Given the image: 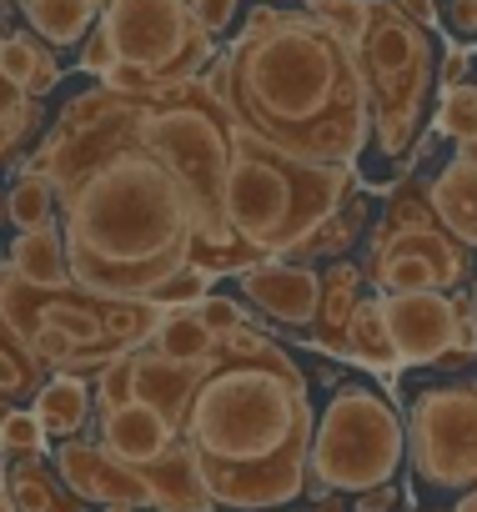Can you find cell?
Here are the masks:
<instances>
[{
	"instance_id": "6da1fadb",
	"label": "cell",
	"mask_w": 477,
	"mask_h": 512,
	"mask_svg": "<svg viewBox=\"0 0 477 512\" xmlns=\"http://www.w3.org/2000/svg\"><path fill=\"white\" fill-rule=\"evenodd\" d=\"M26 171L56 181L66 267L81 292L151 302L191 267L196 211L171 166L126 131L106 86L61 111Z\"/></svg>"
},
{
	"instance_id": "7a4b0ae2",
	"label": "cell",
	"mask_w": 477,
	"mask_h": 512,
	"mask_svg": "<svg viewBox=\"0 0 477 512\" xmlns=\"http://www.w3.org/2000/svg\"><path fill=\"white\" fill-rule=\"evenodd\" d=\"M312 427L317 417L302 367L277 342L242 327L221 337L216 357L201 367L181 417V442L211 502L277 507L307 487Z\"/></svg>"
},
{
	"instance_id": "3957f363",
	"label": "cell",
	"mask_w": 477,
	"mask_h": 512,
	"mask_svg": "<svg viewBox=\"0 0 477 512\" xmlns=\"http://www.w3.org/2000/svg\"><path fill=\"white\" fill-rule=\"evenodd\" d=\"M236 126L322 166H357L372 146V106L352 41L307 11L257 6L226 51Z\"/></svg>"
},
{
	"instance_id": "277c9868",
	"label": "cell",
	"mask_w": 477,
	"mask_h": 512,
	"mask_svg": "<svg viewBox=\"0 0 477 512\" xmlns=\"http://www.w3.org/2000/svg\"><path fill=\"white\" fill-rule=\"evenodd\" d=\"M116 111H121L126 131L171 166V176L181 181V191L196 211L191 267L226 277V272H247V267L267 262V256H257L247 241H236L226 231L221 196H226V161H231L236 116L201 81H181V86H166L156 96H116Z\"/></svg>"
},
{
	"instance_id": "5b68a950",
	"label": "cell",
	"mask_w": 477,
	"mask_h": 512,
	"mask_svg": "<svg viewBox=\"0 0 477 512\" xmlns=\"http://www.w3.org/2000/svg\"><path fill=\"white\" fill-rule=\"evenodd\" d=\"M357 186V166L302 161L236 126L226 161V231L257 256H287L307 241Z\"/></svg>"
},
{
	"instance_id": "8992f818",
	"label": "cell",
	"mask_w": 477,
	"mask_h": 512,
	"mask_svg": "<svg viewBox=\"0 0 477 512\" xmlns=\"http://www.w3.org/2000/svg\"><path fill=\"white\" fill-rule=\"evenodd\" d=\"M352 51L367 81L372 141L387 161V176L397 181L407 171V156L427 116V96L437 81V41L427 26L407 21L392 0H367V21Z\"/></svg>"
},
{
	"instance_id": "52a82bcc",
	"label": "cell",
	"mask_w": 477,
	"mask_h": 512,
	"mask_svg": "<svg viewBox=\"0 0 477 512\" xmlns=\"http://www.w3.org/2000/svg\"><path fill=\"white\" fill-rule=\"evenodd\" d=\"M407 452L402 417L372 387H337L322 422L312 427L307 472L317 492H372L397 477Z\"/></svg>"
},
{
	"instance_id": "ba28073f",
	"label": "cell",
	"mask_w": 477,
	"mask_h": 512,
	"mask_svg": "<svg viewBox=\"0 0 477 512\" xmlns=\"http://www.w3.org/2000/svg\"><path fill=\"white\" fill-rule=\"evenodd\" d=\"M472 277L467 246L437 221L422 186H392L387 216L372 231L367 251V282L387 292H457Z\"/></svg>"
},
{
	"instance_id": "9c48e42d",
	"label": "cell",
	"mask_w": 477,
	"mask_h": 512,
	"mask_svg": "<svg viewBox=\"0 0 477 512\" xmlns=\"http://www.w3.org/2000/svg\"><path fill=\"white\" fill-rule=\"evenodd\" d=\"M101 31L111 36L116 61L146 66L161 86L196 81V71L211 61V36L186 0H106Z\"/></svg>"
},
{
	"instance_id": "30bf717a",
	"label": "cell",
	"mask_w": 477,
	"mask_h": 512,
	"mask_svg": "<svg viewBox=\"0 0 477 512\" xmlns=\"http://www.w3.org/2000/svg\"><path fill=\"white\" fill-rule=\"evenodd\" d=\"M407 457L427 487H477V382L417 392L407 412Z\"/></svg>"
},
{
	"instance_id": "8fae6325",
	"label": "cell",
	"mask_w": 477,
	"mask_h": 512,
	"mask_svg": "<svg viewBox=\"0 0 477 512\" xmlns=\"http://www.w3.org/2000/svg\"><path fill=\"white\" fill-rule=\"evenodd\" d=\"M382 302V322L387 337L397 347L402 367H442L457 347V292H387Z\"/></svg>"
},
{
	"instance_id": "7c38bea8",
	"label": "cell",
	"mask_w": 477,
	"mask_h": 512,
	"mask_svg": "<svg viewBox=\"0 0 477 512\" xmlns=\"http://www.w3.org/2000/svg\"><path fill=\"white\" fill-rule=\"evenodd\" d=\"M56 467H61V482L81 497V502H106V507H156L151 497V482L146 472L116 462L106 447H91V442H66L56 452Z\"/></svg>"
},
{
	"instance_id": "4fadbf2b",
	"label": "cell",
	"mask_w": 477,
	"mask_h": 512,
	"mask_svg": "<svg viewBox=\"0 0 477 512\" xmlns=\"http://www.w3.org/2000/svg\"><path fill=\"white\" fill-rule=\"evenodd\" d=\"M242 277V292L282 327L307 332L317 322V297H322V277L307 262H282V256H267V262L236 272Z\"/></svg>"
},
{
	"instance_id": "5bb4252c",
	"label": "cell",
	"mask_w": 477,
	"mask_h": 512,
	"mask_svg": "<svg viewBox=\"0 0 477 512\" xmlns=\"http://www.w3.org/2000/svg\"><path fill=\"white\" fill-rule=\"evenodd\" d=\"M101 447L126 467H151L171 447H181V432L161 412L141 402H121V407H101Z\"/></svg>"
},
{
	"instance_id": "9a60e30c",
	"label": "cell",
	"mask_w": 477,
	"mask_h": 512,
	"mask_svg": "<svg viewBox=\"0 0 477 512\" xmlns=\"http://www.w3.org/2000/svg\"><path fill=\"white\" fill-rule=\"evenodd\" d=\"M201 382V367H186V362H166L161 352H131V397L151 412H161L176 432H181V417H186V402Z\"/></svg>"
},
{
	"instance_id": "2e32d148",
	"label": "cell",
	"mask_w": 477,
	"mask_h": 512,
	"mask_svg": "<svg viewBox=\"0 0 477 512\" xmlns=\"http://www.w3.org/2000/svg\"><path fill=\"white\" fill-rule=\"evenodd\" d=\"M362 302V267L352 262H337L327 277H322V297H317V322L307 327L312 347L327 352V357H342L347 362V317L352 307Z\"/></svg>"
},
{
	"instance_id": "e0dca14e",
	"label": "cell",
	"mask_w": 477,
	"mask_h": 512,
	"mask_svg": "<svg viewBox=\"0 0 477 512\" xmlns=\"http://www.w3.org/2000/svg\"><path fill=\"white\" fill-rule=\"evenodd\" d=\"M427 201H432L437 221H442L462 246H477V161L452 156V161L442 166V176L427 186Z\"/></svg>"
},
{
	"instance_id": "ac0fdd59",
	"label": "cell",
	"mask_w": 477,
	"mask_h": 512,
	"mask_svg": "<svg viewBox=\"0 0 477 512\" xmlns=\"http://www.w3.org/2000/svg\"><path fill=\"white\" fill-rule=\"evenodd\" d=\"M136 472H146L151 497H156V507H161V512H211V492H206V482H201V472H196V462H191L186 442H181V447H171L161 462L136 467Z\"/></svg>"
},
{
	"instance_id": "d6986e66",
	"label": "cell",
	"mask_w": 477,
	"mask_h": 512,
	"mask_svg": "<svg viewBox=\"0 0 477 512\" xmlns=\"http://www.w3.org/2000/svg\"><path fill=\"white\" fill-rule=\"evenodd\" d=\"M11 267L41 287V292H66L76 287L71 282V267H66V241H61V226H41V231H21L11 241Z\"/></svg>"
},
{
	"instance_id": "ffe728a7",
	"label": "cell",
	"mask_w": 477,
	"mask_h": 512,
	"mask_svg": "<svg viewBox=\"0 0 477 512\" xmlns=\"http://www.w3.org/2000/svg\"><path fill=\"white\" fill-rule=\"evenodd\" d=\"M101 6L106 0H21V16L51 51H66L86 41V31L101 21Z\"/></svg>"
},
{
	"instance_id": "44dd1931",
	"label": "cell",
	"mask_w": 477,
	"mask_h": 512,
	"mask_svg": "<svg viewBox=\"0 0 477 512\" xmlns=\"http://www.w3.org/2000/svg\"><path fill=\"white\" fill-rule=\"evenodd\" d=\"M216 347H221V337L191 307H166L151 332V352H161L166 362H186V367H206L216 357Z\"/></svg>"
},
{
	"instance_id": "7402d4cb",
	"label": "cell",
	"mask_w": 477,
	"mask_h": 512,
	"mask_svg": "<svg viewBox=\"0 0 477 512\" xmlns=\"http://www.w3.org/2000/svg\"><path fill=\"white\" fill-rule=\"evenodd\" d=\"M31 412L41 417L46 437H71V432H81L86 417H91V392H86V382H81L76 372H61V377L41 382Z\"/></svg>"
},
{
	"instance_id": "603a6c76",
	"label": "cell",
	"mask_w": 477,
	"mask_h": 512,
	"mask_svg": "<svg viewBox=\"0 0 477 512\" xmlns=\"http://www.w3.org/2000/svg\"><path fill=\"white\" fill-rule=\"evenodd\" d=\"M362 221H367V196L352 186L347 191V201L307 236V241H297L287 256H282V262H312V256H342L352 241H357V231H362Z\"/></svg>"
},
{
	"instance_id": "cb8c5ba5",
	"label": "cell",
	"mask_w": 477,
	"mask_h": 512,
	"mask_svg": "<svg viewBox=\"0 0 477 512\" xmlns=\"http://www.w3.org/2000/svg\"><path fill=\"white\" fill-rule=\"evenodd\" d=\"M347 362L357 367H372V372H392L397 367V347L387 337V322H382V302L362 297L347 317Z\"/></svg>"
},
{
	"instance_id": "d4e9b609",
	"label": "cell",
	"mask_w": 477,
	"mask_h": 512,
	"mask_svg": "<svg viewBox=\"0 0 477 512\" xmlns=\"http://www.w3.org/2000/svg\"><path fill=\"white\" fill-rule=\"evenodd\" d=\"M0 71L16 86H26L31 96H46L61 81V61L51 46H41L36 36H0Z\"/></svg>"
},
{
	"instance_id": "484cf974",
	"label": "cell",
	"mask_w": 477,
	"mask_h": 512,
	"mask_svg": "<svg viewBox=\"0 0 477 512\" xmlns=\"http://www.w3.org/2000/svg\"><path fill=\"white\" fill-rule=\"evenodd\" d=\"M11 502H16V512H81L86 507L76 492L66 497L61 482L31 457L11 467Z\"/></svg>"
},
{
	"instance_id": "4316f807",
	"label": "cell",
	"mask_w": 477,
	"mask_h": 512,
	"mask_svg": "<svg viewBox=\"0 0 477 512\" xmlns=\"http://www.w3.org/2000/svg\"><path fill=\"white\" fill-rule=\"evenodd\" d=\"M6 216L16 231H41L56 226V181L41 171H26L11 191H6Z\"/></svg>"
},
{
	"instance_id": "83f0119b",
	"label": "cell",
	"mask_w": 477,
	"mask_h": 512,
	"mask_svg": "<svg viewBox=\"0 0 477 512\" xmlns=\"http://www.w3.org/2000/svg\"><path fill=\"white\" fill-rule=\"evenodd\" d=\"M41 362L31 357V347L0 322V397H26V392H41Z\"/></svg>"
},
{
	"instance_id": "f1b7e54d",
	"label": "cell",
	"mask_w": 477,
	"mask_h": 512,
	"mask_svg": "<svg viewBox=\"0 0 477 512\" xmlns=\"http://www.w3.org/2000/svg\"><path fill=\"white\" fill-rule=\"evenodd\" d=\"M437 131H442V136H452L457 146L477 141V86H452V91H442Z\"/></svg>"
},
{
	"instance_id": "f546056e",
	"label": "cell",
	"mask_w": 477,
	"mask_h": 512,
	"mask_svg": "<svg viewBox=\"0 0 477 512\" xmlns=\"http://www.w3.org/2000/svg\"><path fill=\"white\" fill-rule=\"evenodd\" d=\"M0 452H11V457H36L46 452V427L36 412L26 407H0Z\"/></svg>"
},
{
	"instance_id": "4dcf8cb0",
	"label": "cell",
	"mask_w": 477,
	"mask_h": 512,
	"mask_svg": "<svg viewBox=\"0 0 477 512\" xmlns=\"http://www.w3.org/2000/svg\"><path fill=\"white\" fill-rule=\"evenodd\" d=\"M307 16H317L322 26H332L342 41H357L362 36V21H367V0H302Z\"/></svg>"
},
{
	"instance_id": "1f68e13d",
	"label": "cell",
	"mask_w": 477,
	"mask_h": 512,
	"mask_svg": "<svg viewBox=\"0 0 477 512\" xmlns=\"http://www.w3.org/2000/svg\"><path fill=\"white\" fill-rule=\"evenodd\" d=\"M211 282H216V277H211L206 267H181L171 282H161V292H156L151 302H156L161 312H166V307H191V302H201V297H206V287H211Z\"/></svg>"
},
{
	"instance_id": "d6a6232c",
	"label": "cell",
	"mask_w": 477,
	"mask_h": 512,
	"mask_svg": "<svg viewBox=\"0 0 477 512\" xmlns=\"http://www.w3.org/2000/svg\"><path fill=\"white\" fill-rule=\"evenodd\" d=\"M101 86L106 91H116V96H156V91H166L146 66H136V61H111V71L101 76Z\"/></svg>"
},
{
	"instance_id": "836d02e7",
	"label": "cell",
	"mask_w": 477,
	"mask_h": 512,
	"mask_svg": "<svg viewBox=\"0 0 477 512\" xmlns=\"http://www.w3.org/2000/svg\"><path fill=\"white\" fill-rule=\"evenodd\" d=\"M191 312H196L216 337H231V332H242V327L252 322V317H247L242 307H236L231 297H201V302H191Z\"/></svg>"
},
{
	"instance_id": "e575fe53",
	"label": "cell",
	"mask_w": 477,
	"mask_h": 512,
	"mask_svg": "<svg viewBox=\"0 0 477 512\" xmlns=\"http://www.w3.org/2000/svg\"><path fill=\"white\" fill-rule=\"evenodd\" d=\"M96 397H101V407H121V402H136V397H131V352H126V357H116L111 367H101Z\"/></svg>"
},
{
	"instance_id": "d590c367",
	"label": "cell",
	"mask_w": 477,
	"mask_h": 512,
	"mask_svg": "<svg viewBox=\"0 0 477 512\" xmlns=\"http://www.w3.org/2000/svg\"><path fill=\"white\" fill-rule=\"evenodd\" d=\"M111 61H116V51H111V36H106V31H101V21H96V26L86 31V41H81V71L101 81V76L111 71Z\"/></svg>"
},
{
	"instance_id": "8d00e7d4",
	"label": "cell",
	"mask_w": 477,
	"mask_h": 512,
	"mask_svg": "<svg viewBox=\"0 0 477 512\" xmlns=\"http://www.w3.org/2000/svg\"><path fill=\"white\" fill-rule=\"evenodd\" d=\"M186 6H191V16L201 21L206 36H221L236 21V11H242V0H186Z\"/></svg>"
},
{
	"instance_id": "74e56055",
	"label": "cell",
	"mask_w": 477,
	"mask_h": 512,
	"mask_svg": "<svg viewBox=\"0 0 477 512\" xmlns=\"http://www.w3.org/2000/svg\"><path fill=\"white\" fill-rule=\"evenodd\" d=\"M467 66H472V51H467L462 41H442V71H437L442 91H452V86H467Z\"/></svg>"
},
{
	"instance_id": "f35d334b",
	"label": "cell",
	"mask_w": 477,
	"mask_h": 512,
	"mask_svg": "<svg viewBox=\"0 0 477 512\" xmlns=\"http://www.w3.org/2000/svg\"><path fill=\"white\" fill-rule=\"evenodd\" d=\"M447 21L457 36H477V0H452L447 6Z\"/></svg>"
},
{
	"instance_id": "ab89813d",
	"label": "cell",
	"mask_w": 477,
	"mask_h": 512,
	"mask_svg": "<svg viewBox=\"0 0 477 512\" xmlns=\"http://www.w3.org/2000/svg\"><path fill=\"white\" fill-rule=\"evenodd\" d=\"M392 6L407 16V21H417V26H427V31H437V6H432V0H392Z\"/></svg>"
},
{
	"instance_id": "60d3db41",
	"label": "cell",
	"mask_w": 477,
	"mask_h": 512,
	"mask_svg": "<svg viewBox=\"0 0 477 512\" xmlns=\"http://www.w3.org/2000/svg\"><path fill=\"white\" fill-rule=\"evenodd\" d=\"M357 497H362V502H357L362 512H387V507L397 502V492H392V482H382V487H372V492H357Z\"/></svg>"
},
{
	"instance_id": "b9f144b4",
	"label": "cell",
	"mask_w": 477,
	"mask_h": 512,
	"mask_svg": "<svg viewBox=\"0 0 477 512\" xmlns=\"http://www.w3.org/2000/svg\"><path fill=\"white\" fill-rule=\"evenodd\" d=\"M452 512H477V487H467L462 497H457V507Z\"/></svg>"
},
{
	"instance_id": "7bdbcfd3",
	"label": "cell",
	"mask_w": 477,
	"mask_h": 512,
	"mask_svg": "<svg viewBox=\"0 0 477 512\" xmlns=\"http://www.w3.org/2000/svg\"><path fill=\"white\" fill-rule=\"evenodd\" d=\"M0 512H16V502H11V487H0Z\"/></svg>"
},
{
	"instance_id": "ee69618b",
	"label": "cell",
	"mask_w": 477,
	"mask_h": 512,
	"mask_svg": "<svg viewBox=\"0 0 477 512\" xmlns=\"http://www.w3.org/2000/svg\"><path fill=\"white\" fill-rule=\"evenodd\" d=\"M457 156H467V161H477V141H467V146H457Z\"/></svg>"
},
{
	"instance_id": "f6af8a7d",
	"label": "cell",
	"mask_w": 477,
	"mask_h": 512,
	"mask_svg": "<svg viewBox=\"0 0 477 512\" xmlns=\"http://www.w3.org/2000/svg\"><path fill=\"white\" fill-rule=\"evenodd\" d=\"M267 6H282V11H292V6H297V0H267Z\"/></svg>"
},
{
	"instance_id": "bcb514c9",
	"label": "cell",
	"mask_w": 477,
	"mask_h": 512,
	"mask_svg": "<svg viewBox=\"0 0 477 512\" xmlns=\"http://www.w3.org/2000/svg\"><path fill=\"white\" fill-rule=\"evenodd\" d=\"M6 221H11V216H6V196H0V226H6Z\"/></svg>"
},
{
	"instance_id": "7dc6e473",
	"label": "cell",
	"mask_w": 477,
	"mask_h": 512,
	"mask_svg": "<svg viewBox=\"0 0 477 512\" xmlns=\"http://www.w3.org/2000/svg\"><path fill=\"white\" fill-rule=\"evenodd\" d=\"M472 312H477V272H472Z\"/></svg>"
},
{
	"instance_id": "c3c4849f",
	"label": "cell",
	"mask_w": 477,
	"mask_h": 512,
	"mask_svg": "<svg viewBox=\"0 0 477 512\" xmlns=\"http://www.w3.org/2000/svg\"><path fill=\"white\" fill-rule=\"evenodd\" d=\"M106 512H136V507H121V502H116V507H106Z\"/></svg>"
},
{
	"instance_id": "681fc988",
	"label": "cell",
	"mask_w": 477,
	"mask_h": 512,
	"mask_svg": "<svg viewBox=\"0 0 477 512\" xmlns=\"http://www.w3.org/2000/svg\"><path fill=\"white\" fill-rule=\"evenodd\" d=\"M16 6H21V0H16Z\"/></svg>"
}]
</instances>
